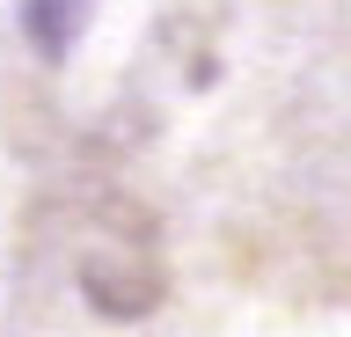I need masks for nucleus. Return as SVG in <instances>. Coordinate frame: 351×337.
Instances as JSON below:
<instances>
[{
    "label": "nucleus",
    "mask_w": 351,
    "mask_h": 337,
    "mask_svg": "<svg viewBox=\"0 0 351 337\" xmlns=\"http://www.w3.org/2000/svg\"><path fill=\"white\" fill-rule=\"evenodd\" d=\"M103 0H22V37L44 51V59H66V51L88 37Z\"/></svg>",
    "instance_id": "1"
}]
</instances>
